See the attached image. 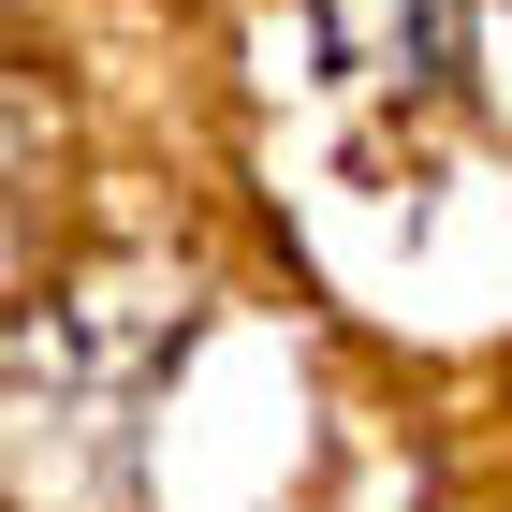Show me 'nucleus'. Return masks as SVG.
I'll list each match as a JSON object with an SVG mask.
<instances>
[{
    "instance_id": "obj_1",
    "label": "nucleus",
    "mask_w": 512,
    "mask_h": 512,
    "mask_svg": "<svg viewBox=\"0 0 512 512\" xmlns=\"http://www.w3.org/2000/svg\"><path fill=\"white\" fill-rule=\"evenodd\" d=\"M308 30L337 44L352 88H439L469 59V0H308Z\"/></svg>"
},
{
    "instance_id": "obj_2",
    "label": "nucleus",
    "mask_w": 512,
    "mask_h": 512,
    "mask_svg": "<svg viewBox=\"0 0 512 512\" xmlns=\"http://www.w3.org/2000/svg\"><path fill=\"white\" fill-rule=\"evenodd\" d=\"M0 235H15V161H0Z\"/></svg>"
}]
</instances>
